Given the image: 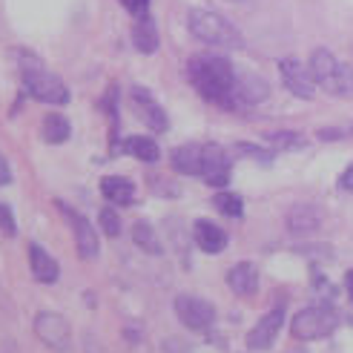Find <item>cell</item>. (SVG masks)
<instances>
[{"mask_svg": "<svg viewBox=\"0 0 353 353\" xmlns=\"http://www.w3.org/2000/svg\"><path fill=\"white\" fill-rule=\"evenodd\" d=\"M190 81L199 95L219 107H236V69L221 55H199L190 61Z\"/></svg>", "mask_w": 353, "mask_h": 353, "instance_id": "cell-1", "label": "cell"}, {"mask_svg": "<svg viewBox=\"0 0 353 353\" xmlns=\"http://www.w3.org/2000/svg\"><path fill=\"white\" fill-rule=\"evenodd\" d=\"M21 72H23L26 92H29L34 101L55 103V107H61V103H69L66 83H63L58 75H52L38 58L29 55V52H23V55H21Z\"/></svg>", "mask_w": 353, "mask_h": 353, "instance_id": "cell-2", "label": "cell"}, {"mask_svg": "<svg viewBox=\"0 0 353 353\" xmlns=\"http://www.w3.org/2000/svg\"><path fill=\"white\" fill-rule=\"evenodd\" d=\"M187 23L192 38H199L207 46H221V49H239L241 46V34L239 29L221 17L219 12H210V9H190L187 14Z\"/></svg>", "mask_w": 353, "mask_h": 353, "instance_id": "cell-3", "label": "cell"}, {"mask_svg": "<svg viewBox=\"0 0 353 353\" xmlns=\"http://www.w3.org/2000/svg\"><path fill=\"white\" fill-rule=\"evenodd\" d=\"M310 72L316 78V86H322L325 92L339 95V98L353 95V69L342 63L333 52L316 49L310 55Z\"/></svg>", "mask_w": 353, "mask_h": 353, "instance_id": "cell-4", "label": "cell"}, {"mask_svg": "<svg viewBox=\"0 0 353 353\" xmlns=\"http://www.w3.org/2000/svg\"><path fill=\"white\" fill-rule=\"evenodd\" d=\"M336 325H339V316L330 305H310L293 316L290 333L302 342H319V339H327L336 330Z\"/></svg>", "mask_w": 353, "mask_h": 353, "instance_id": "cell-5", "label": "cell"}, {"mask_svg": "<svg viewBox=\"0 0 353 353\" xmlns=\"http://www.w3.org/2000/svg\"><path fill=\"white\" fill-rule=\"evenodd\" d=\"M34 333H38V339L46 347L58 350V353H66L69 345H72V330H69V322L55 310H41L38 316H34Z\"/></svg>", "mask_w": 353, "mask_h": 353, "instance_id": "cell-6", "label": "cell"}, {"mask_svg": "<svg viewBox=\"0 0 353 353\" xmlns=\"http://www.w3.org/2000/svg\"><path fill=\"white\" fill-rule=\"evenodd\" d=\"M175 313H179V322L190 330H207L216 322V307L199 296H179L175 299Z\"/></svg>", "mask_w": 353, "mask_h": 353, "instance_id": "cell-7", "label": "cell"}, {"mask_svg": "<svg viewBox=\"0 0 353 353\" xmlns=\"http://www.w3.org/2000/svg\"><path fill=\"white\" fill-rule=\"evenodd\" d=\"M58 207H61V213L66 216V221L72 224V230H75V244H78V256L83 259V261H92V259H98V236H95V227H92V221L86 219V216H81L78 210H72V207H66V204H61L58 201Z\"/></svg>", "mask_w": 353, "mask_h": 353, "instance_id": "cell-8", "label": "cell"}, {"mask_svg": "<svg viewBox=\"0 0 353 353\" xmlns=\"http://www.w3.org/2000/svg\"><path fill=\"white\" fill-rule=\"evenodd\" d=\"M279 72H281V81H285V86L296 95V98H313L316 92V78L310 72V66H305L302 61L296 58H285L279 63Z\"/></svg>", "mask_w": 353, "mask_h": 353, "instance_id": "cell-9", "label": "cell"}, {"mask_svg": "<svg viewBox=\"0 0 353 353\" xmlns=\"http://www.w3.org/2000/svg\"><path fill=\"white\" fill-rule=\"evenodd\" d=\"M281 325H285V310H281V307L264 313V319L250 333H247V347H250V350H268V347H273Z\"/></svg>", "mask_w": 353, "mask_h": 353, "instance_id": "cell-10", "label": "cell"}, {"mask_svg": "<svg viewBox=\"0 0 353 353\" xmlns=\"http://www.w3.org/2000/svg\"><path fill=\"white\" fill-rule=\"evenodd\" d=\"M201 179L210 187H224L230 181V158L227 152L216 144H204V167H201Z\"/></svg>", "mask_w": 353, "mask_h": 353, "instance_id": "cell-11", "label": "cell"}, {"mask_svg": "<svg viewBox=\"0 0 353 353\" xmlns=\"http://www.w3.org/2000/svg\"><path fill=\"white\" fill-rule=\"evenodd\" d=\"M132 101H135V110H138V115L144 118V123L150 130H155V132H167L170 130V121H167V112L158 107V101L147 92V90H141V86H135L132 90Z\"/></svg>", "mask_w": 353, "mask_h": 353, "instance_id": "cell-12", "label": "cell"}, {"mask_svg": "<svg viewBox=\"0 0 353 353\" xmlns=\"http://www.w3.org/2000/svg\"><path fill=\"white\" fill-rule=\"evenodd\" d=\"M29 268H32L34 281H41V285H52V281H58V276H61L58 261L52 259L41 244H29Z\"/></svg>", "mask_w": 353, "mask_h": 353, "instance_id": "cell-13", "label": "cell"}, {"mask_svg": "<svg viewBox=\"0 0 353 353\" xmlns=\"http://www.w3.org/2000/svg\"><path fill=\"white\" fill-rule=\"evenodd\" d=\"M227 285L239 296H253L259 290V270L253 261H239L236 268H230L227 273Z\"/></svg>", "mask_w": 353, "mask_h": 353, "instance_id": "cell-14", "label": "cell"}, {"mask_svg": "<svg viewBox=\"0 0 353 353\" xmlns=\"http://www.w3.org/2000/svg\"><path fill=\"white\" fill-rule=\"evenodd\" d=\"M192 236H196V244L201 247L204 253H221L224 247H227V233L221 230L219 224L213 221H207V219H199L196 227H192Z\"/></svg>", "mask_w": 353, "mask_h": 353, "instance_id": "cell-15", "label": "cell"}, {"mask_svg": "<svg viewBox=\"0 0 353 353\" xmlns=\"http://www.w3.org/2000/svg\"><path fill=\"white\" fill-rule=\"evenodd\" d=\"M101 196L118 207L132 204L135 201V184L130 179H123V175H107V179H101Z\"/></svg>", "mask_w": 353, "mask_h": 353, "instance_id": "cell-16", "label": "cell"}, {"mask_svg": "<svg viewBox=\"0 0 353 353\" xmlns=\"http://www.w3.org/2000/svg\"><path fill=\"white\" fill-rule=\"evenodd\" d=\"M172 167L184 175H201L204 167V144H184L172 152Z\"/></svg>", "mask_w": 353, "mask_h": 353, "instance_id": "cell-17", "label": "cell"}, {"mask_svg": "<svg viewBox=\"0 0 353 353\" xmlns=\"http://www.w3.org/2000/svg\"><path fill=\"white\" fill-rule=\"evenodd\" d=\"M268 83H264L259 75H250V72H244L239 75L236 81V103H259L268 98Z\"/></svg>", "mask_w": 353, "mask_h": 353, "instance_id": "cell-18", "label": "cell"}, {"mask_svg": "<svg viewBox=\"0 0 353 353\" xmlns=\"http://www.w3.org/2000/svg\"><path fill=\"white\" fill-rule=\"evenodd\" d=\"M132 43H135V49L141 52V55H152V52L158 49V29H155V21L150 14L138 17V23L132 29Z\"/></svg>", "mask_w": 353, "mask_h": 353, "instance_id": "cell-19", "label": "cell"}, {"mask_svg": "<svg viewBox=\"0 0 353 353\" xmlns=\"http://www.w3.org/2000/svg\"><path fill=\"white\" fill-rule=\"evenodd\" d=\"M319 224H322V213L316 207H310V204H299L288 213V227L293 233H310Z\"/></svg>", "mask_w": 353, "mask_h": 353, "instance_id": "cell-20", "label": "cell"}, {"mask_svg": "<svg viewBox=\"0 0 353 353\" xmlns=\"http://www.w3.org/2000/svg\"><path fill=\"white\" fill-rule=\"evenodd\" d=\"M123 152H130L132 158H138V161H147V164H155L158 158H161V150H158V144L152 138L147 135H132L123 141Z\"/></svg>", "mask_w": 353, "mask_h": 353, "instance_id": "cell-21", "label": "cell"}, {"mask_svg": "<svg viewBox=\"0 0 353 353\" xmlns=\"http://www.w3.org/2000/svg\"><path fill=\"white\" fill-rule=\"evenodd\" d=\"M41 132H43V141H46V144H63V141L72 135V123H69L63 115L52 112V115L43 118Z\"/></svg>", "mask_w": 353, "mask_h": 353, "instance_id": "cell-22", "label": "cell"}, {"mask_svg": "<svg viewBox=\"0 0 353 353\" xmlns=\"http://www.w3.org/2000/svg\"><path fill=\"white\" fill-rule=\"evenodd\" d=\"M132 241H135L144 253H150V256H158V253L164 250L161 241H158V236H155V230H152V224H147V221H135V227H132Z\"/></svg>", "mask_w": 353, "mask_h": 353, "instance_id": "cell-23", "label": "cell"}, {"mask_svg": "<svg viewBox=\"0 0 353 353\" xmlns=\"http://www.w3.org/2000/svg\"><path fill=\"white\" fill-rule=\"evenodd\" d=\"M213 204L227 219H241L244 216V201H241V196H236V192H219V196L213 199Z\"/></svg>", "mask_w": 353, "mask_h": 353, "instance_id": "cell-24", "label": "cell"}, {"mask_svg": "<svg viewBox=\"0 0 353 353\" xmlns=\"http://www.w3.org/2000/svg\"><path fill=\"white\" fill-rule=\"evenodd\" d=\"M268 141L279 150H296V147H305V138L299 132H270Z\"/></svg>", "mask_w": 353, "mask_h": 353, "instance_id": "cell-25", "label": "cell"}, {"mask_svg": "<svg viewBox=\"0 0 353 353\" xmlns=\"http://www.w3.org/2000/svg\"><path fill=\"white\" fill-rule=\"evenodd\" d=\"M98 219H101V230H103V233H107L110 239H115V236L121 233V216L115 213V210H112V207H103Z\"/></svg>", "mask_w": 353, "mask_h": 353, "instance_id": "cell-26", "label": "cell"}, {"mask_svg": "<svg viewBox=\"0 0 353 353\" xmlns=\"http://www.w3.org/2000/svg\"><path fill=\"white\" fill-rule=\"evenodd\" d=\"M0 230H3L6 236H14V233H17L14 216H12V210H9L6 204H0Z\"/></svg>", "mask_w": 353, "mask_h": 353, "instance_id": "cell-27", "label": "cell"}, {"mask_svg": "<svg viewBox=\"0 0 353 353\" xmlns=\"http://www.w3.org/2000/svg\"><path fill=\"white\" fill-rule=\"evenodd\" d=\"M121 6L127 9L130 14H135V17H144V14H147V6H150V0H121Z\"/></svg>", "mask_w": 353, "mask_h": 353, "instance_id": "cell-28", "label": "cell"}, {"mask_svg": "<svg viewBox=\"0 0 353 353\" xmlns=\"http://www.w3.org/2000/svg\"><path fill=\"white\" fill-rule=\"evenodd\" d=\"M239 152L253 155V158H259V161H270V155H268V152H261L259 147H250V144H239Z\"/></svg>", "mask_w": 353, "mask_h": 353, "instance_id": "cell-29", "label": "cell"}, {"mask_svg": "<svg viewBox=\"0 0 353 353\" xmlns=\"http://www.w3.org/2000/svg\"><path fill=\"white\" fill-rule=\"evenodd\" d=\"M9 181H12V167H9V161H6V158L0 155V187H3V184H9Z\"/></svg>", "mask_w": 353, "mask_h": 353, "instance_id": "cell-30", "label": "cell"}, {"mask_svg": "<svg viewBox=\"0 0 353 353\" xmlns=\"http://www.w3.org/2000/svg\"><path fill=\"white\" fill-rule=\"evenodd\" d=\"M339 187H342V190H347V192H353V164H350V167H347V170L342 172V179H339Z\"/></svg>", "mask_w": 353, "mask_h": 353, "instance_id": "cell-31", "label": "cell"}, {"mask_svg": "<svg viewBox=\"0 0 353 353\" xmlns=\"http://www.w3.org/2000/svg\"><path fill=\"white\" fill-rule=\"evenodd\" d=\"M345 288H347V293H350V299H353V270L345 276Z\"/></svg>", "mask_w": 353, "mask_h": 353, "instance_id": "cell-32", "label": "cell"}]
</instances>
